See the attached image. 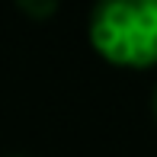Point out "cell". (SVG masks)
<instances>
[{
	"instance_id": "6da1fadb",
	"label": "cell",
	"mask_w": 157,
	"mask_h": 157,
	"mask_svg": "<svg viewBox=\"0 0 157 157\" xmlns=\"http://www.w3.org/2000/svg\"><path fill=\"white\" fill-rule=\"evenodd\" d=\"M90 45L116 67H157V0H106L90 13Z\"/></svg>"
},
{
	"instance_id": "7a4b0ae2",
	"label": "cell",
	"mask_w": 157,
	"mask_h": 157,
	"mask_svg": "<svg viewBox=\"0 0 157 157\" xmlns=\"http://www.w3.org/2000/svg\"><path fill=\"white\" fill-rule=\"evenodd\" d=\"M19 10H26V13H55V3H19Z\"/></svg>"
},
{
	"instance_id": "3957f363",
	"label": "cell",
	"mask_w": 157,
	"mask_h": 157,
	"mask_svg": "<svg viewBox=\"0 0 157 157\" xmlns=\"http://www.w3.org/2000/svg\"><path fill=\"white\" fill-rule=\"evenodd\" d=\"M154 116H157V90H154Z\"/></svg>"
}]
</instances>
